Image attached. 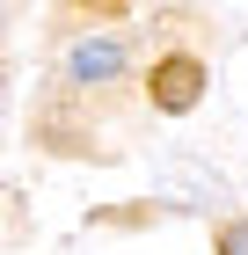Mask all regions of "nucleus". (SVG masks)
<instances>
[{
  "mask_svg": "<svg viewBox=\"0 0 248 255\" xmlns=\"http://www.w3.org/2000/svg\"><path fill=\"white\" fill-rule=\"evenodd\" d=\"M197 95H205V66L197 59H161L153 66V102L161 110H190Z\"/></svg>",
  "mask_w": 248,
  "mask_h": 255,
  "instance_id": "1",
  "label": "nucleus"
},
{
  "mask_svg": "<svg viewBox=\"0 0 248 255\" xmlns=\"http://www.w3.org/2000/svg\"><path fill=\"white\" fill-rule=\"evenodd\" d=\"M66 73H73L80 88L117 80V73H124V44H117V37H80V44H73V59H66Z\"/></svg>",
  "mask_w": 248,
  "mask_h": 255,
  "instance_id": "2",
  "label": "nucleus"
},
{
  "mask_svg": "<svg viewBox=\"0 0 248 255\" xmlns=\"http://www.w3.org/2000/svg\"><path fill=\"white\" fill-rule=\"evenodd\" d=\"M153 190H175V197H190V204H219V197H227V182L212 175V168H190V160H168V168L153 175Z\"/></svg>",
  "mask_w": 248,
  "mask_h": 255,
  "instance_id": "3",
  "label": "nucleus"
},
{
  "mask_svg": "<svg viewBox=\"0 0 248 255\" xmlns=\"http://www.w3.org/2000/svg\"><path fill=\"white\" fill-rule=\"evenodd\" d=\"M219 255H248V219H234L227 234H219Z\"/></svg>",
  "mask_w": 248,
  "mask_h": 255,
  "instance_id": "4",
  "label": "nucleus"
}]
</instances>
